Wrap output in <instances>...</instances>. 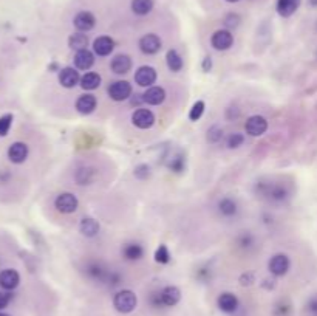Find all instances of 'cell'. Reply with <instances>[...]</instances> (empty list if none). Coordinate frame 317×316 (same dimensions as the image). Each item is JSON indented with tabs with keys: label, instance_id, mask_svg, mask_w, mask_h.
<instances>
[{
	"label": "cell",
	"instance_id": "cell-1",
	"mask_svg": "<svg viewBox=\"0 0 317 316\" xmlns=\"http://www.w3.org/2000/svg\"><path fill=\"white\" fill-rule=\"evenodd\" d=\"M181 301V290L175 285H167L161 291L152 295V304L155 307H174Z\"/></svg>",
	"mask_w": 317,
	"mask_h": 316
},
{
	"label": "cell",
	"instance_id": "cell-2",
	"mask_svg": "<svg viewBox=\"0 0 317 316\" xmlns=\"http://www.w3.org/2000/svg\"><path fill=\"white\" fill-rule=\"evenodd\" d=\"M136 305H138V296L132 290H119L113 296V307L116 308V311L123 314L132 313L136 308Z\"/></svg>",
	"mask_w": 317,
	"mask_h": 316
},
{
	"label": "cell",
	"instance_id": "cell-3",
	"mask_svg": "<svg viewBox=\"0 0 317 316\" xmlns=\"http://www.w3.org/2000/svg\"><path fill=\"white\" fill-rule=\"evenodd\" d=\"M107 92H109V96L116 102L127 101L133 95V88H132V84L129 81H115L113 84L109 85Z\"/></svg>",
	"mask_w": 317,
	"mask_h": 316
},
{
	"label": "cell",
	"instance_id": "cell-4",
	"mask_svg": "<svg viewBox=\"0 0 317 316\" xmlns=\"http://www.w3.org/2000/svg\"><path fill=\"white\" fill-rule=\"evenodd\" d=\"M79 206V200L71 192H62L55 200V208L62 214H73Z\"/></svg>",
	"mask_w": 317,
	"mask_h": 316
},
{
	"label": "cell",
	"instance_id": "cell-5",
	"mask_svg": "<svg viewBox=\"0 0 317 316\" xmlns=\"http://www.w3.org/2000/svg\"><path fill=\"white\" fill-rule=\"evenodd\" d=\"M289 267H291V262L286 254H276L268 262V270L276 278L285 276L289 272Z\"/></svg>",
	"mask_w": 317,
	"mask_h": 316
},
{
	"label": "cell",
	"instance_id": "cell-6",
	"mask_svg": "<svg viewBox=\"0 0 317 316\" xmlns=\"http://www.w3.org/2000/svg\"><path fill=\"white\" fill-rule=\"evenodd\" d=\"M245 130L251 137H261L268 130V121H266L265 117H261V115H252L246 120Z\"/></svg>",
	"mask_w": 317,
	"mask_h": 316
},
{
	"label": "cell",
	"instance_id": "cell-7",
	"mask_svg": "<svg viewBox=\"0 0 317 316\" xmlns=\"http://www.w3.org/2000/svg\"><path fill=\"white\" fill-rule=\"evenodd\" d=\"M210 43L218 51H226L234 45V34L229 30H217L210 37Z\"/></svg>",
	"mask_w": 317,
	"mask_h": 316
},
{
	"label": "cell",
	"instance_id": "cell-8",
	"mask_svg": "<svg viewBox=\"0 0 317 316\" xmlns=\"http://www.w3.org/2000/svg\"><path fill=\"white\" fill-rule=\"evenodd\" d=\"M161 45H163V42H161L160 36H156L153 33L145 34L139 39V50L144 53V55H149V56L156 55V53L161 50Z\"/></svg>",
	"mask_w": 317,
	"mask_h": 316
},
{
	"label": "cell",
	"instance_id": "cell-9",
	"mask_svg": "<svg viewBox=\"0 0 317 316\" xmlns=\"http://www.w3.org/2000/svg\"><path fill=\"white\" fill-rule=\"evenodd\" d=\"M156 70L150 65H142L136 70L135 73V82L139 85V87H152L155 82H156Z\"/></svg>",
	"mask_w": 317,
	"mask_h": 316
},
{
	"label": "cell",
	"instance_id": "cell-10",
	"mask_svg": "<svg viewBox=\"0 0 317 316\" xmlns=\"http://www.w3.org/2000/svg\"><path fill=\"white\" fill-rule=\"evenodd\" d=\"M217 305H218V308H220L223 313L231 314V313H235V311H237L240 302H238V298H237L234 293H231V291H225V293H222V295L217 298Z\"/></svg>",
	"mask_w": 317,
	"mask_h": 316
},
{
	"label": "cell",
	"instance_id": "cell-11",
	"mask_svg": "<svg viewBox=\"0 0 317 316\" xmlns=\"http://www.w3.org/2000/svg\"><path fill=\"white\" fill-rule=\"evenodd\" d=\"M132 123L138 129H150L155 124V115L149 109H138L132 115Z\"/></svg>",
	"mask_w": 317,
	"mask_h": 316
},
{
	"label": "cell",
	"instance_id": "cell-12",
	"mask_svg": "<svg viewBox=\"0 0 317 316\" xmlns=\"http://www.w3.org/2000/svg\"><path fill=\"white\" fill-rule=\"evenodd\" d=\"M28 146L22 141H16L10 146L8 149V158L10 162L14 163V165H20L23 163L27 158H28Z\"/></svg>",
	"mask_w": 317,
	"mask_h": 316
},
{
	"label": "cell",
	"instance_id": "cell-13",
	"mask_svg": "<svg viewBox=\"0 0 317 316\" xmlns=\"http://www.w3.org/2000/svg\"><path fill=\"white\" fill-rule=\"evenodd\" d=\"M73 24H75V27H76L78 31H81V33H87V31H90V30L94 28V25H96V17H94L90 11H81V13H78V14L75 16Z\"/></svg>",
	"mask_w": 317,
	"mask_h": 316
},
{
	"label": "cell",
	"instance_id": "cell-14",
	"mask_svg": "<svg viewBox=\"0 0 317 316\" xmlns=\"http://www.w3.org/2000/svg\"><path fill=\"white\" fill-rule=\"evenodd\" d=\"M115 50V40L109 36H99L93 42V51L97 56H109Z\"/></svg>",
	"mask_w": 317,
	"mask_h": 316
},
{
	"label": "cell",
	"instance_id": "cell-15",
	"mask_svg": "<svg viewBox=\"0 0 317 316\" xmlns=\"http://www.w3.org/2000/svg\"><path fill=\"white\" fill-rule=\"evenodd\" d=\"M59 82L62 87L65 88H73L81 82V76L79 72L73 67H65L62 70H59Z\"/></svg>",
	"mask_w": 317,
	"mask_h": 316
},
{
	"label": "cell",
	"instance_id": "cell-16",
	"mask_svg": "<svg viewBox=\"0 0 317 316\" xmlns=\"http://www.w3.org/2000/svg\"><path fill=\"white\" fill-rule=\"evenodd\" d=\"M20 284V275L13 270V268H8V270H4L0 273V287L7 291H11L14 288H17Z\"/></svg>",
	"mask_w": 317,
	"mask_h": 316
},
{
	"label": "cell",
	"instance_id": "cell-17",
	"mask_svg": "<svg viewBox=\"0 0 317 316\" xmlns=\"http://www.w3.org/2000/svg\"><path fill=\"white\" fill-rule=\"evenodd\" d=\"M97 105V99L94 95H90V93H85L82 96L78 98L76 101V110L81 114V115H90L94 112Z\"/></svg>",
	"mask_w": 317,
	"mask_h": 316
},
{
	"label": "cell",
	"instance_id": "cell-18",
	"mask_svg": "<svg viewBox=\"0 0 317 316\" xmlns=\"http://www.w3.org/2000/svg\"><path fill=\"white\" fill-rule=\"evenodd\" d=\"M142 98H144V102L149 104V105H160L166 99V90L163 87L152 85L145 90Z\"/></svg>",
	"mask_w": 317,
	"mask_h": 316
},
{
	"label": "cell",
	"instance_id": "cell-19",
	"mask_svg": "<svg viewBox=\"0 0 317 316\" xmlns=\"http://www.w3.org/2000/svg\"><path fill=\"white\" fill-rule=\"evenodd\" d=\"M123 256L126 260H130V262H136V260H141L144 257V248L141 243L138 242H130V243H126L121 250Z\"/></svg>",
	"mask_w": 317,
	"mask_h": 316
},
{
	"label": "cell",
	"instance_id": "cell-20",
	"mask_svg": "<svg viewBox=\"0 0 317 316\" xmlns=\"http://www.w3.org/2000/svg\"><path fill=\"white\" fill-rule=\"evenodd\" d=\"M94 64V55L88 50H81V51H76V55H75V65L78 70H88L91 69Z\"/></svg>",
	"mask_w": 317,
	"mask_h": 316
},
{
	"label": "cell",
	"instance_id": "cell-21",
	"mask_svg": "<svg viewBox=\"0 0 317 316\" xmlns=\"http://www.w3.org/2000/svg\"><path fill=\"white\" fill-rule=\"evenodd\" d=\"M110 67L116 75H126L132 70V59L127 55H118L112 59Z\"/></svg>",
	"mask_w": 317,
	"mask_h": 316
},
{
	"label": "cell",
	"instance_id": "cell-22",
	"mask_svg": "<svg viewBox=\"0 0 317 316\" xmlns=\"http://www.w3.org/2000/svg\"><path fill=\"white\" fill-rule=\"evenodd\" d=\"M300 7V0H277V13L282 17L292 16Z\"/></svg>",
	"mask_w": 317,
	"mask_h": 316
},
{
	"label": "cell",
	"instance_id": "cell-23",
	"mask_svg": "<svg viewBox=\"0 0 317 316\" xmlns=\"http://www.w3.org/2000/svg\"><path fill=\"white\" fill-rule=\"evenodd\" d=\"M101 227L99 222L94 220L93 217H84L79 223V231L85 236V237H94L99 233Z\"/></svg>",
	"mask_w": 317,
	"mask_h": 316
},
{
	"label": "cell",
	"instance_id": "cell-24",
	"mask_svg": "<svg viewBox=\"0 0 317 316\" xmlns=\"http://www.w3.org/2000/svg\"><path fill=\"white\" fill-rule=\"evenodd\" d=\"M166 62H167V67L170 72L174 73H178L183 70L184 67V61L181 58V55L177 51V50H169L167 51V55H166Z\"/></svg>",
	"mask_w": 317,
	"mask_h": 316
},
{
	"label": "cell",
	"instance_id": "cell-25",
	"mask_svg": "<svg viewBox=\"0 0 317 316\" xmlns=\"http://www.w3.org/2000/svg\"><path fill=\"white\" fill-rule=\"evenodd\" d=\"M237 211H238V208H237L235 200L226 197V198H222V200L218 201V213H220L223 217H232V216L237 214Z\"/></svg>",
	"mask_w": 317,
	"mask_h": 316
},
{
	"label": "cell",
	"instance_id": "cell-26",
	"mask_svg": "<svg viewBox=\"0 0 317 316\" xmlns=\"http://www.w3.org/2000/svg\"><path fill=\"white\" fill-rule=\"evenodd\" d=\"M101 76L97 75V73H94V72H88V73H85L84 76H81V87L84 88V90H94V88H97L99 85H101Z\"/></svg>",
	"mask_w": 317,
	"mask_h": 316
},
{
	"label": "cell",
	"instance_id": "cell-27",
	"mask_svg": "<svg viewBox=\"0 0 317 316\" xmlns=\"http://www.w3.org/2000/svg\"><path fill=\"white\" fill-rule=\"evenodd\" d=\"M68 47L71 50H76V51H81V50H85L88 47V37L87 34H82L81 31L79 33H75L68 37Z\"/></svg>",
	"mask_w": 317,
	"mask_h": 316
},
{
	"label": "cell",
	"instance_id": "cell-28",
	"mask_svg": "<svg viewBox=\"0 0 317 316\" xmlns=\"http://www.w3.org/2000/svg\"><path fill=\"white\" fill-rule=\"evenodd\" d=\"M153 10V0H132V11L138 16H145Z\"/></svg>",
	"mask_w": 317,
	"mask_h": 316
},
{
	"label": "cell",
	"instance_id": "cell-29",
	"mask_svg": "<svg viewBox=\"0 0 317 316\" xmlns=\"http://www.w3.org/2000/svg\"><path fill=\"white\" fill-rule=\"evenodd\" d=\"M167 168L172 171V172H183L184 168H186V158L183 155H172L170 158H167L166 162Z\"/></svg>",
	"mask_w": 317,
	"mask_h": 316
},
{
	"label": "cell",
	"instance_id": "cell-30",
	"mask_svg": "<svg viewBox=\"0 0 317 316\" xmlns=\"http://www.w3.org/2000/svg\"><path fill=\"white\" fill-rule=\"evenodd\" d=\"M75 178H76L78 185H90L94 180V172L90 168H81L76 171Z\"/></svg>",
	"mask_w": 317,
	"mask_h": 316
},
{
	"label": "cell",
	"instance_id": "cell-31",
	"mask_svg": "<svg viewBox=\"0 0 317 316\" xmlns=\"http://www.w3.org/2000/svg\"><path fill=\"white\" fill-rule=\"evenodd\" d=\"M265 195H268L270 198L273 200H285L288 197V192L283 186L277 185V186H266V191H265Z\"/></svg>",
	"mask_w": 317,
	"mask_h": 316
},
{
	"label": "cell",
	"instance_id": "cell-32",
	"mask_svg": "<svg viewBox=\"0 0 317 316\" xmlns=\"http://www.w3.org/2000/svg\"><path fill=\"white\" fill-rule=\"evenodd\" d=\"M170 259H172V254H170L167 245H160V246L156 248V251H155V262L166 265V263L170 262Z\"/></svg>",
	"mask_w": 317,
	"mask_h": 316
},
{
	"label": "cell",
	"instance_id": "cell-33",
	"mask_svg": "<svg viewBox=\"0 0 317 316\" xmlns=\"http://www.w3.org/2000/svg\"><path fill=\"white\" fill-rule=\"evenodd\" d=\"M204 109H206V104H204V101H197V102L192 105L190 112H189V120H190V121H198V120L203 117Z\"/></svg>",
	"mask_w": 317,
	"mask_h": 316
},
{
	"label": "cell",
	"instance_id": "cell-34",
	"mask_svg": "<svg viewBox=\"0 0 317 316\" xmlns=\"http://www.w3.org/2000/svg\"><path fill=\"white\" fill-rule=\"evenodd\" d=\"M13 124V115L11 114H5L0 117V137H7L10 129Z\"/></svg>",
	"mask_w": 317,
	"mask_h": 316
},
{
	"label": "cell",
	"instance_id": "cell-35",
	"mask_svg": "<svg viewBox=\"0 0 317 316\" xmlns=\"http://www.w3.org/2000/svg\"><path fill=\"white\" fill-rule=\"evenodd\" d=\"M243 143H245V135L238 133V132L231 133L226 140V144H228L229 149H238L240 146H243Z\"/></svg>",
	"mask_w": 317,
	"mask_h": 316
},
{
	"label": "cell",
	"instance_id": "cell-36",
	"mask_svg": "<svg viewBox=\"0 0 317 316\" xmlns=\"http://www.w3.org/2000/svg\"><path fill=\"white\" fill-rule=\"evenodd\" d=\"M222 138H223V129L222 127H218V126H212L209 130H207V141L209 143H218V141H222Z\"/></svg>",
	"mask_w": 317,
	"mask_h": 316
},
{
	"label": "cell",
	"instance_id": "cell-37",
	"mask_svg": "<svg viewBox=\"0 0 317 316\" xmlns=\"http://www.w3.org/2000/svg\"><path fill=\"white\" fill-rule=\"evenodd\" d=\"M135 177L139 178V180H147L150 177V168L147 165H139L135 168Z\"/></svg>",
	"mask_w": 317,
	"mask_h": 316
},
{
	"label": "cell",
	"instance_id": "cell-38",
	"mask_svg": "<svg viewBox=\"0 0 317 316\" xmlns=\"http://www.w3.org/2000/svg\"><path fill=\"white\" fill-rule=\"evenodd\" d=\"M238 245L241 246V248H249L252 243H254V237L248 233V231H243L240 236H238Z\"/></svg>",
	"mask_w": 317,
	"mask_h": 316
},
{
	"label": "cell",
	"instance_id": "cell-39",
	"mask_svg": "<svg viewBox=\"0 0 317 316\" xmlns=\"http://www.w3.org/2000/svg\"><path fill=\"white\" fill-rule=\"evenodd\" d=\"M223 22H225V27H226V28L232 30V28H237V27H238V24H240V17H238V14L231 13V14H228V16L225 17Z\"/></svg>",
	"mask_w": 317,
	"mask_h": 316
},
{
	"label": "cell",
	"instance_id": "cell-40",
	"mask_svg": "<svg viewBox=\"0 0 317 316\" xmlns=\"http://www.w3.org/2000/svg\"><path fill=\"white\" fill-rule=\"evenodd\" d=\"M11 299H13V295L10 291H7V290L5 291H0V310L7 308L10 305Z\"/></svg>",
	"mask_w": 317,
	"mask_h": 316
},
{
	"label": "cell",
	"instance_id": "cell-41",
	"mask_svg": "<svg viewBox=\"0 0 317 316\" xmlns=\"http://www.w3.org/2000/svg\"><path fill=\"white\" fill-rule=\"evenodd\" d=\"M255 282V276L252 275V273H243L241 276H240V284L243 285V287H249V285H252Z\"/></svg>",
	"mask_w": 317,
	"mask_h": 316
},
{
	"label": "cell",
	"instance_id": "cell-42",
	"mask_svg": "<svg viewBox=\"0 0 317 316\" xmlns=\"http://www.w3.org/2000/svg\"><path fill=\"white\" fill-rule=\"evenodd\" d=\"M291 311V305L289 304H280L277 308H276V314L277 316H288Z\"/></svg>",
	"mask_w": 317,
	"mask_h": 316
},
{
	"label": "cell",
	"instance_id": "cell-43",
	"mask_svg": "<svg viewBox=\"0 0 317 316\" xmlns=\"http://www.w3.org/2000/svg\"><path fill=\"white\" fill-rule=\"evenodd\" d=\"M308 311H309L312 316H317V298H314V299H311V301L308 302Z\"/></svg>",
	"mask_w": 317,
	"mask_h": 316
},
{
	"label": "cell",
	"instance_id": "cell-44",
	"mask_svg": "<svg viewBox=\"0 0 317 316\" xmlns=\"http://www.w3.org/2000/svg\"><path fill=\"white\" fill-rule=\"evenodd\" d=\"M142 102H144L142 95H132V98H130V104L132 105H141Z\"/></svg>",
	"mask_w": 317,
	"mask_h": 316
},
{
	"label": "cell",
	"instance_id": "cell-45",
	"mask_svg": "<svg viewBox=\"0 0 317 316\" xmlns=\"http://www.w3.org/2000/svg\"><path fill=\"white\" fill-rule=\"evenodd\" d=\"M210 69H212V59H210V56H206L204 61H203V70L209 72Z\"/></svg>",
	"mask_w": 317,
	"mask_h": 316
},
{
	"label": "cell",
	"instance_id": "cell-46",
	"mask_svg": "<svg viewBox=\"0 0 317 316\" xmlns=\"http://www.w3.org/2000/svg\"><path fill=\"white\" fill-rule=\"evenodd\" d=\"M309 4H311L312 7H317V0H309Z\"/></svg>",
	"mask_w": 317,
	"mask_h": 316
},
{
	"label": "cell",
	"instance_id": "cell-47",
	"mask_svg": "<svg viewBox=\"0 0 317 316\" xmlns=\"http://www.w3.org/2000/svg\"><path fill=\"white\" fill-rule=\"evenodd\" d=\"M226 2H229V4H235V2H238V0H226Z\"/></svg>",
	"mask_w": 317,
	"mask_h": 316
},
{
	"label": "cell",
	"instance_id": "cell-48",
	"mask_svg": "<svg viewBox=\"0 0 317 316\" xmlns=\"http://www.w3.org/2000/svg\"><path fill=\"white\" fill-rule=\"evenodd\" d=\"M0 316H10V314H7V313H0Z\"/></svg>",
	"mask_w": 317,
	"mask_h": 316
}]
</instances>
